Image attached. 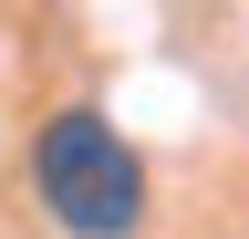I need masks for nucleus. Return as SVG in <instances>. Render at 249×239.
<instances>
[{
  "label": "nucleus",
  "mask_w": 249,
  "mask_h": 239,
  "mask_svg": "<svg viewBox=\"0 0 249 239\" xmlns=\"http://www.w3.org/2000/svg\"><path fill=\"white\" fill-rule=\"evenodd\" d=\"M31 177H42V208L62 239H135L145 229V156L114 135V114L62 104L42 146H31Z\"/></svg>",
  "instance_id": "obj_1"
}]
</instances>
